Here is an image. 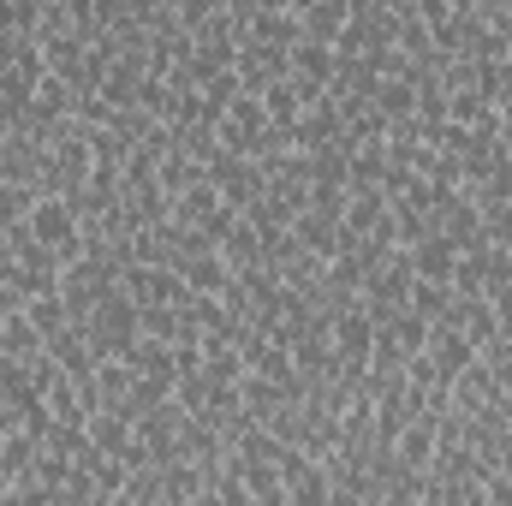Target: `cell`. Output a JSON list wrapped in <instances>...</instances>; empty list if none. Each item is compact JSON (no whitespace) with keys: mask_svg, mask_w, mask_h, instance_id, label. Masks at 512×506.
Returning a JSON list of instances; mask_svg holds the SVG:
<instances>
[{"mask_svg":"<svg viewBox=\"0 0 512 506\" xmlns=\"http://www.w3.org/2000/svg\"><path fill=\"white\" fill-rule=\"evenodd\" d=\"M18 227H24L42 251L60 256V268L84 256V221H78V209H72L66 197H36V203H30V215H24Z\"/></svg>","mask_w":512,"mask_h":506,"instance_id":"7a4b0ae2","label":"cell"},{"mask_svg":"<svg viewBox=\"0 0 512 506\" xmlns=\"http://www.w3.org/2000/svg\"><path fill=\"white\" fill-rule=\"evenodd\" d=\"M405 262L417 280H435V286H453V274H459V251L441 233H423L417 245H405Z\"/></svg>","mask_w":512,"mask_h":506,"instance_id":"3957f363","label":"cell"},{"mask_svg":"<svg viewBox=\"0 0 512 506\" xmlns=\"http://www.w3.org/2000/svg\"><path fill=\"white\" fill-rule=\"evenodd\" d=\"M346 18H352V0H310V6H298L304 42H322V48H334L346 36Z\"/></svg>","mask_w":512,"mask_h":506,"instance_id":"5b68a950","label":"cell"},{"mask_svg":"<svg viewBox=\"0 0 512 506\" xmlns=\"http://www.w3.org/2000/svg\"><path fill=\"white\" fill-rule=\"evenodd\" d=\"M84 334H90L96 364H108V358H131V352H137V340H143V310L131 304L126 292H114V298H102V304L90 310Z\"/></svg>","mask_w":512,"mask_h":506,"instance_id":"6da1fadb","label":"cell"},{"mask_svg":"<svg viewBox=\"0 0 512 506\" xmlns=\"http://www.w3.org/2000/svg\"><path fill=\"white\" fill-rule=\"evenodd\" d=\"M334 72H340V60H334V48H322V42H292V54H286V78H298L304 90H328L334 84Z\"/></svg>","mask_w":512,"mask_h":506,"instance_id":"277c9868","label":"cell"},{"mask_svg":"<svg viewBox=\"0 0 512 506\" xmlns=\"http://www.w3.org/2000/svg\"><path fill=\"white\" fill-rule=\"evenodd\" d=\"M483 501H489V506H512V471H507V465L483 471Z\"/></svg>","mask_w":512,"mask_h":506,"instance_id":"8992f818","label":"cell"}]
</instances>
